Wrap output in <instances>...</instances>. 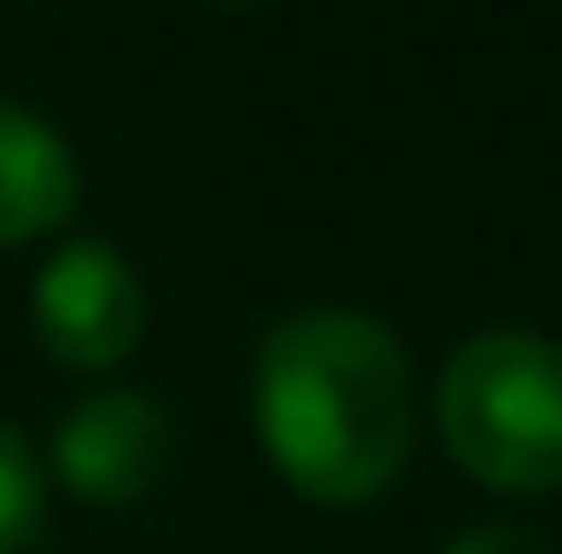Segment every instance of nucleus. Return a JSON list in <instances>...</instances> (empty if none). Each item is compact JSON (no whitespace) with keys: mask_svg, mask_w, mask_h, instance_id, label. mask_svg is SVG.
<instances>
[{"mask_svg":"<svg viewBox=\"0 0 562 554\" xmlns=\"http://www.w3.org/2000/svg\"><path fill=\"white\" fill-rule=\"evenodd\" d=\"M213 8H274V0H213Z\"/></svg>","mask_w":562,"mask_h":554,"instance_id":"obj_8","label":"nucleus"},{"mask_svg":"<svg viewBox=\"0 0 562 554\" xmlns=\"http://www.w3.org/2000/svg\"><path fill=\"white\" fill-rule=\"evenodd\" d=\"M77 152L69 137L31 114L23 99H0V251H23L38 236H61L77 213Z\"/></svg>","mask_w":562,"mask_h":554,"instance_id":"obj_5","label":"nucleus"},{"mask_svg":"<svg viewBox=\"0 0 562 554\" xmlns=\"http://www.w3.org/2000/svg\"><path fill=\"white\" fill-rule=\"evenodd\" d=\"M434 433L486 494L562 486V342L532 327H479L434 380Z\"/></svg>","mask_w":562,"mask_h":554,"instance_id":"obj_2","label":"nucleus"},{"mask_svg":"<svg viewBox=\"0 0 562 554\" xmlns=\"http://www.w3.org/2000/svg\"><path fill=\"white\" fill-rule=\"evenodd\" d=\"M176 418L160 395L145 387H92L61 426H54V449H46V478L92 509H130L145 494H160V478L176 471Z\"/></svg>","mask_w":562,"mask_h":554,"instance_id":"obj_4","label":"nucleus"},{"mask_svg":"<svg viewBox=\"0 0 562 554\" xmlns=\"http://www.w3.org/2000/svg\"><path fill=\"white\" fill-rule=\"evenodd\" d=\"M441 554H555V547L540 532H525V524H464Z\"/></svg>","mask_w":562,"mask_h":554,"instance_id":"obj_7","label":"nucleus"},{"mask_svg":"<svg viewBox=\"0 0 562 554\" xmlns=\"http://www.w3.org/2000/svg\"><path fill=\"white\" fill-rule=\"evenodd\" d=\"M251 426L312 509L380 501L418 449V372L403 335L358 304H304L251 358Z\"/></svg>","mask_w":562,"mask_h":554,"instance_id":"obj_1","label":"nucleus"},{"mask_svg":"<svg viewBox=\"0 0 562 554\" xmlns=\"http://www.w3.org/2000/svg\"><path fill=\"white\" fill-rule=\"evenodd\" d=\"M31 335L54 365L69 372H114L145 342V274L92 236H69L46 251L31 281Z\"/></svg>","mask_w":562,"mask_h":554,"instance_id":"obj_3","label":"nucleus"},{"mask_svg":"<svg viewBox=\"0 0 562 554\" xmlns=\"http://www.w3.org/2000/svg\"><path fill=\"white\" fill-rule=\"evenodd\" d=\"M46 463L38 449L15 433V426H0V554H23L38 532H46Z\"/></svg>","mask_w":562,"mask_h":554,"instance_id":"obj_6","label":"nucleus"}]
</instances>
